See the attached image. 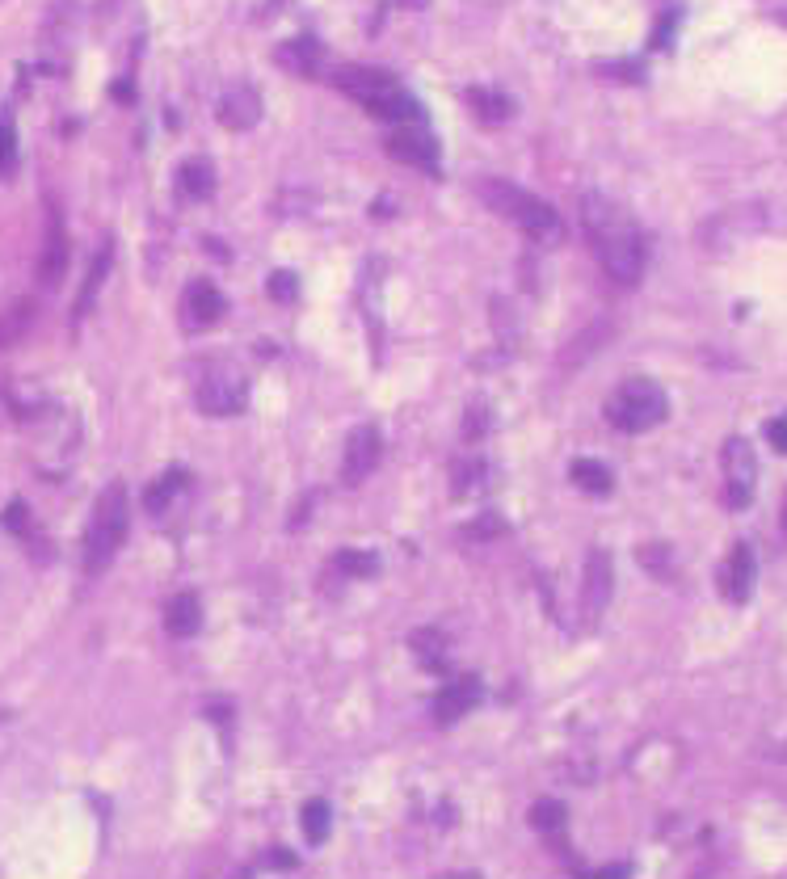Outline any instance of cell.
<instances>
[{"instance_id": "cell-19", "label": "cell", "mask_w": 787, "mask_h": 879, "mask_svg": "<svg viewBox=\"0 0 787 879\" xmlns=\"http://www.w3.org/2000/svg\"><path fill=\"white\" fill-rule=\"evenodd\" d=\"M177 190L186 194L190 202H203V198H211V190H215V169L207 165V160H186V165L177 169Z\"/></svg>"}, {"instance_id": "cell-25", "label": "cell", "mask_w": 787, "mask_h": 879, "mask_svg": "<svg viewBox=\"0 0 787 879\" xmlns=\"http://www.w3.org/2000/svg\"><path fill=\"white\" fill-rule=\"evenodd\" d=\"M329 821H333V812H329L325 800L304 804V833H308V842H312V846H320V842L329 837Z\"/></svg>"}, {"instance_id": "cell-33", "label": "cell", "mask_w": 787, "mask_h": 879, "mask_svg": "<svg viewBox=\"0 0 787 879\" xmlns=\"http://www.w3.org/2000/svg\"><path fill=\"white\" fill-rule=\"evenodd\" d=\"M270 863H274V867H295V854H291V850H274Z\"/></svg>"}, {"instance_id": "cell-12", "label": "cell", "mask_w": 787, "mask_h": 879, "mask_svg": "<svg viewBox=\"0 0 787 879\" xmlns=\"http://www.w3.org/2000/svg\"><path fill=\"white\" fill-rule=\"evenodd\" d=\"M215 114H219V122H224L228 131H249V127H257V122H261V93L253 85H232L224 97H219Z\"/></svg>"}, {"instance_id": "cell-30", "label": "cell", "mask_w": 787, "mask_h": 879, "mask_svg": "<svg viewBox=\"0 0 787 879\" xmlns=\"http://www.w3.org/2000/svg\"><path fill=\"white\" fill-rule=\"evenodd\" d=\"M501 530H506V522H501L497 514H484L480 522L468 526V539H493V535H501Z\"/></svg>"}, {"instance_id": "cell-6", "label": "cell", "mask_w": 787, "mask_h": 879, "mask_svg": "<svg viewBox=\"0 0 787 879\" xmlns=\"http://www.w3.org/2000/svg\"><path fill=\"white\" fill-rule=\"evenodd\" d=\"M245 400H249V383L228 362L211 366V371L203 375V383H198V408H203L207 417H232V413L245 408Z\"/></svg>"}, {"instance_id": "cell-34", "label": "cell", "mask_w": 787, "mask_h": 879, "mask_svg": "<svg viewBox=\"0 0 787 879\" xmlns=\"http://www.w3.org/2000/svg\"><path fill=\"white\" fill-rule=\"evenodd\" d=\"M114 97H118V101H131V80H118V85H114Z\"/></svg>"}, {"instance_id": "cell-20", "label": "cell", "mask_w": 787, "mask_h": 879, "mask_svg": "<svg viewBox=\"0 0 787 879\" xmlns=\"http://www.w3.org/2000/svg\"><path fill=\"white\" fill-rule=\"evenodd\" d=\"M569 476L577 488H585V493H594V497H607L615 488V476L607 472V463H598V459H577L569 467Z\"/></svg>"}, {"instance_id": "cell-29", "label": "cell", "mask_w": 787, "mask_h": 879, "mask_svg": "<svg viewBox=\"0 0 787 879\" xmlns=\"http://www.w3.org/2000/svg\"><path fill=\"white\" fill-rule=\"evenodd\" d=\"M270 295H274V299H282V303H291V299L299 295V282H295V274H287V270L270 274Z\"/></svg>"}, {"instance_id": "cell-8", "label": "cell", "mask_w": 787, "mask_h": 879, "mask_svg": "<svg viewBox=\"0 0 787 879\" xmlns=\"http://www.w3.org/2000/svg\"><path fill=\"white\" fill-rule=\"evenodd\" d=\"M611 594H615L611 556L602 547H594L590 560H585V577H581V619H585V627H594L602 615H607Z\"/></svg>"}, {"instance_id": "cell-26", "label": "cell", "mask_w": 787, "mask_h": 879, "mask_svg": "<svg viewBox=\"0 0 787 879\" xmlns=\"http://www.w3.org/2000/svg\"><path fill=\"white\" fill-rule=\"evenodd\" d=\"M337 568L346 572V577H375V572H379V560L371 556V551H341V556H337Z\"/></svg>"}, {"instance_id": "cell-27", "label": "cell", "mask_w": 787, "mask_h": 879, "mask_svg": "<svg viewBox=\"0 0 787 879\" xmlns=\"http://www.w3.org/2000/svg\"><path fill=\"white\" fill-rule=\"evenodd\" d=\"M531 825H535V829H560V825H564V808H560L556 800H539V804L531 808Z\"/></svg>"}, {"instance_id": "cell-22", "label": "cell", "mask_w": 787, "mask_h": 879, "mask_svg": "<svg viewBox=\"0 0 787 879\" xmlns=\"http://www.w3.org/2000/svg\"><path fill=\"white\" fill-rule=\"evenodd\" d=\"M409 648L417 652V661L426 665V669H434V673L447 669V640H442L434 627H421V631H413Z\"/></svg>"}, {"instance_id": "cell-15", "label": "cell", "mask_w": 787, "mask_h": 879, "mask_svg": "<svg viewBox=\"0 0 787 879\" xmlns=\"http://www.w3.org/2000/svg\"><path fill=\"white\" fill-rule=\"evenodd\" d=\"M224 295H219V286L215 282H190L186 286V316H190V324L194 329H207V324H215L219 316H224Z\"/></svg>"}, {"instance_id": "cell-13", "label": "cell", "mask_w": 787, "mask_h": 879, "mask_svg": "<svg viewBox=\"0 0 787 879\" xmlns=\"http://www.w3.org/2000/svg\"><path fill=\"white\" fill-rule=\"evenodd\" d=\"M480 694H484V686H480V678H455V682H447L442 686V694L434 699V720L438 724H455V720H463L476 703H480Z\"/></svg>"}, {"instance_id": "cell-10", "label": "cell", "mask_w": 787, "mask_h": 879, "mask_svg": "<svg viewBox=\"0 0 787 879\" xmlns=\"http://www.w3.org/2000/svg\"><path fill=\"white\" fill-rule=\"evenodd\" d=\"M379 455H383V438L375 425H358L354 434L346 438V455H341V480L350 488L367 480L375 467H379Z\"/></svg>"}, {"instance_id": "cell-16", "label": "cell", "mask_w": 787, "mask_h": 879, "mask_svg": "<svg viewBox=\"0 0 787 879\" xmlns=\"http://www.w3.org/2000/svg\"><path fill=\"white\" fill-rule=\"evenodd\" d=\"M64 270H68V236H64V223H59V215H55L51 228H47L43 257H38V282H43V286H59Z\"/></svg>"}, {"instance_id": "cell-24", "label": "cell", "mask_w": 787, "mask_h": 879, "mask_svg": "<svg viewBox=\"0 0 787 879\" xmlns=\"http://www.w3.org/2000/svg\"><path fill=\"white\" fill-rule=\"evenodd\" d=\"M181 488H186V472H177V467H173V472H165L144 493V509H148V514H165V505L181 493Z\"/></svg>"}, {"instance_id": "cell-4", "label": "cell", "mask_w": 787, "mask_h": 879, "mask_svg": "<svg viewBox=\"0 0 787 879\" xmlns=\"http://www.w3.org/2000/svg\"><path fill=\"white\" fill-rule=\"evenodd\" d=\"M127 526H131L127 488L110 484L106 493L97 497L89 530H85V572H89V577H97V572H102L118 556V547H123V539H127Z\"/></svg>"}, {"instance_id": "cell-18", "label": "cell", "mask_w": 787, "mask_h": 879, "mask_svg": "<svg viewBox=\"0 0 787 879\" xmlns=\"http://www.w3.org/2000/svg\"><path fill=\"white\" fill-rule=\"evenodd\" d=\"M165 627L177 640L198 636V627H203V602H198V594H177L165 610Z\"/></svg>"}, {"instance_id": "cell-11", "label": "cell", "mask_w": 787, "mask_h": 879, "mask_svg": "<svg viewBox=\"0 0 787 879\" xmlns=\"http://www.w3.org/2000/svg\"><path fill=\"white\" fill-rule=\"evenodd\" d=\"M754 577H758L754 547H750V543H733L729 560H724V568H720V589H724V598H729L733 606L750 602V594H754Z\"/></svg>"}, {"instance_id": "cell-2", "label": "cell", "mask_w": 787, "mask_h": 879, "mask_svg": "<svg viewBox=\"0 0 787 879\" xmlns=\"http://www.w3.org/2000/svg\"><path fill=\"white\" fill-rule=\"evenodd\" d=\"M333 85L346 93L350 101H358L362 110L379 122H392V127H405V122H421V106L413 101V93L400 85L396 76L379 72V68H358L346 64L333 72Z\"/></svg>"}, {"instance_id": "cell-14", "label": "cell", "mask_w": 787, "mask_h": 879, "mask_svg": "<svg viewBox=\"0 0 787 879\" xmlns=\"http://www.w3.org/2000/svg\"><path fill=\"white\" fill-rule=\"evenodd\" d=\"M274 59L295 76H320L325 72V47H320L316 38H291V43H282L274 51Z\"/></svg>"}, {"instance_id": "cell-17", "label": "cell", "mask_w": 787, "mask_h": 879, "mask_svg": "<svg viewBox=\"0 0 787 879\" xmlns=\"http://www.w3.org/2000/svg\"><path fill=\"white\" fill-rule=\"evenodd\" d=\"M110 261H114V249H110V244H102V249L93 253V261H89V274H85V286H80V295H76L72 320H85L93 312V303H97V295H102V286H106Z\"/></svg>"}, {"instance_id": "cell-31", "label": "cell", "mask_w": 787, "mask_h": 879, "mask_svg": "<svg viewBox=\"0 0 787 879\" xmlns=\"http://www.w3.org/2000/svg\"><path fill=\"white\" fill-rule=\"evenodd\" d=\"M766 438H771V446L779 455H787V417H771L766 421Z\"/></svg>"}, {"instance_id": "cell-1", "label": "cell", "mask_w": 787, "mask_h": 879, "mask_svg": "<svg viewBox=\"0 0 787 879\" xmlns=\"http://www.w3.org/2000/svg\"><path fill=\"white\" fill-rule=\"evenodd\" d=\"M581 223H585V236H590L594 253L602 261L619 286H636L640 274H644V236H640V223L619 207V202L602 198V194H585L581 198Z\"/></svg>"}, {"instance_id": "cell-28", "label": "cell", "mask_w": 787, "mask_h": 879, "mask_svg": "<svg viewBox=\"0 0 787 879\" xmlns=\"http://www.w3.org/2000/svg\"><path fill=\"white\" fill-rule=\"evenodd\" d=\"M13 160H17V135L9 122H0V177L13 169Z\"/></svg>"}, {"instance_id": "cell-32", "label": "cell", "mask_w": 787, "mask_h": 879, "mask_svg": "<svg viewBox=\"0 0 787 879\" xmlns=\"http://www.w3.org/2000/svg\"><path fill=\"white\" fill-rule=\"evenodd\" d=\"M5 526H9V530H17V535H22V530H26V505H22V501H17L13 509H5Z\"/></svg>"}, {"instance_id": "cell-23", "label": "cell", "mask_w": 787, "mask_h": 879, "mask_svg": "<svg viewBox=\"0 0 787 879\" xmlns=\"http://www.w3.org/2000/svg\"><path fill=\"white\" fill-rule=\"evenodd\" d=\"M30 320H34V303L30 299L13 303L9 312H0V350H9V345L22 341V333L30 329Z\"/></svg>"}, {"instance_id": "cell-21", "label": "cell", "mask_w": 787, "mask_h": 879, "mask_svg": "<svg viewBox=\"0 0 787 879\" xmlns=\"http://www.w3.org/2000/svg\"><path fill=\"white\" fill-rule=\"evenodd\" d=\"M468 106H472V114L480 118V122H489V127H497V122H506L510 118V97L506 93H497V89H468Z\"/></svg>"}, {"instance_id": "cell-5", "label": "cell", "mask_w": 787, "mask_h": 879, "mask_svg": "<svg viewBox=\"0 0 787 879\" xmlns=\"http://www.w3.org/2000/svg\"><path fill=\"white\" fill-rule=\"evenodd\" d=\"M665 413H670V400H665L661 383H653V379L619 383L615 396L607 400V421L615 429H623V434H644V429L661 425Z\"/></svg>"}, {"instance_id": "cell-3", "label": "cell", "mask_w": 787, "mask_h": 879, "mask_svg": "<svg viewBox=\"0 0 787 879\" xmlns=\"http://www.w3.org/2000/svg\"><path fill=\"white\" fill-rule=\"evenodd\" d=\"M480 198L489 202L497 215H506L522 236H531L535 244H543V249H556V244L564 240V219H560V211L548 207L543 198L527 194L522 186H514V181H497V177L480 181Z\"/></svg>"}, {"instance_id": "cell-7", "label": "cell", "mask_w": 787, "mask_h": 879, "mask_svg": "<svg viewBox=\"0 0 787 879\" xmlns=\"http://www.w3.org/2000/svg\"><path fill=\"white\" fill-rule=\"evenodd\" d=\"M754 480H758L754 446L745 438H729L724 442V501H729V509H745L754 501Z\"/></svg>"}, {"instance_id": "cell-35", "label": "cell", "mask_w": 787, "mask_h": 879, "mask_svg": "<svg viewBox=\"0 0 787 879\" xmlns=\"http://www.w3.org/2000/svg\"><path fill=\"white\" fill-rule=\"evenodd\" d=\"M438 879H480L476 871H455V875H438Z\"/></svg>"}, {"instance_id": "cell-9", "label": "cell", "mask_w": 787, "mask_h": 879, "mask_svg": "<svg viewBox=\"0 0 787 879\" xmlns=\"http://www.w3.org/2000/svg\"><path fill=\"white\" fill-rule=\"evenodd\" d=\"M388 152L400 160V165H413V169L430 173V177L442 173V165H438V143H434V135H430L426 127H421V122H405V127H392V135H388Z\"/></svg>"}]
</instances>
